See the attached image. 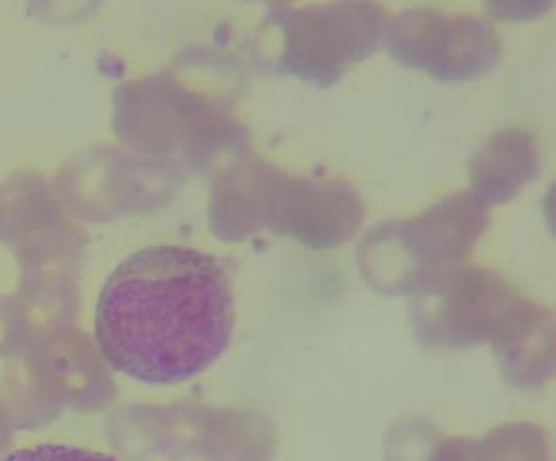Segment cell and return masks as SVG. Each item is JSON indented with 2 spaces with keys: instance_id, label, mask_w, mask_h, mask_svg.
<instances>
[{
  "instance_id": "cell-1",
  "label": "cell",
  "mask_w": 556,
  "mask_h": 461,
  "mask_svg": "<svg viewBox=\"0 0 556 461\" xmlns=\"http://www.w3.org/2000/svg\"><path fill=\"white\" fill-rule=\"evenodd\" d=\"M236 296L208 252L154 244L129 254L106 277L94 338L110 368L144 385H179L228 350Z\"/></svg>"
},
{
  "instance_id": "cell-2",
  "label": "cell",
  "mask_w": 556,
  "mask_h": 461,
  "mask_svg": "<svg viewBox=\"0 0 556 461\" xmlns=\"http://www.w3.org/2000/svg\"><path fill=\"white\" fill-rule=\"evenodd\" d=\"M0 461H119L118 458L106 452L84 448V446L60 445V443H45V445L24 446L7 453Z\"/></svg>"
}]
</instances>
